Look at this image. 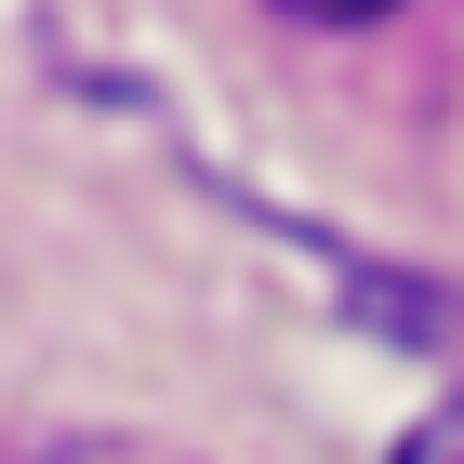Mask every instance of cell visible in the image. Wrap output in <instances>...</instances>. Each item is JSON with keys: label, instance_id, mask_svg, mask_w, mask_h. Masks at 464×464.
<instances>
[{"label": "cell", "instance_id": "obj_1", "mask_svg": "<svg viewBox=\"0 0 464 464\" xmlns=\"http://www.w3.org/2000/svg\"><path fill=\"white\" fill-rule=\"evenodd\" d=\"M398 464H464V398H451V411H425V425L398 438Z\"/></svg>", "mask_w": 464, "mask_h": 464}, {"label": "cell", "instance_id": "obj_2", "mask_svg": "<svg viewBox=\"0 0 464 464\" xmlns=\"http://www.w3.org/2000/svg\"><path fill=\"white\" fill-rule=\"evenodd\" d=\"M279 14H319V27H358V14H385V0H279Z\"/></svg>", "mask_w": 464, "mask_h": 464}]
</instances>
